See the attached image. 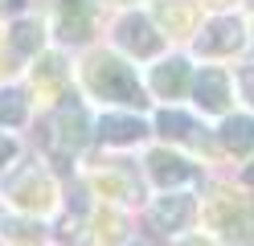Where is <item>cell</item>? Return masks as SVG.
I'll list each match as a JSON object with an SVG mask.
<instances>
[{"instance_id":"cell-1","label":"cell","mask_w":254,"mask_h":246,"mask_svg":"<svg viewBox=\"0 0 254 246\" xmlns=\"http://www.w3.org/2000/svg\"><path fill=\"white\" fill-rule=\"evenodd\" d=\"M82 78H86V86L99 94V98L127 103V107H144V90H139L131 66H123L115 54H94V58H86Z\"/></svg>"},{"instance_id":"cell-2","label":"cell","mask_w":254,"mask_h":246,"mask_svg":"<svg viewBox=\"0 0 254 246\" xmlns=\"http://www.w3.org/2000/svg\"><path fill=\"white\" fill-rule=\"evenodd\" d=\"M209 222H213V230H221L226 238L254 242V201H246V197L217 193L213 201H209Z\"/></svg>"},{"instance_id":"cell-3","label":"cell","mask_w":254,"mask_h":246,"mask_svg":"<svg viewBox=\"0 0 254 246\" xmlns=\"http://www.w3.org/2000/svg\"><path fill=\"white\" fill-rule=\"evenodd\" d=\"M115 37H119V45L123 49H131V54L135 58H152V54H160V33H156L152 25H148V16H123V21H119V33H115Z\"/></svg>"},{"instance_id":"cell-4","label":"cell","mask_w":254,"mask_h":246,"mask_svg":"<svg viewBox=\"0 0 254 246\" xmlns=\"http://www.w3.org/2000/svg\"><path fill=\"white\" fill-rule=\"evenodd\" d=\"M12 201L21 209H29V213H45L54 205V180L45 172H37V168H29L17 185H12Z\"/></svg>"},{"instance_id":"cell-5","label":"cell","mask_w":254,"mask_h":246,"mask_svg":"<svg viewBox=\"0 0 254 246\" xmlns=\"http://www.w3.org/2000/svg\"><path fill=\"white\" fill-rule=\"evenodd\" d=\"M242 45V21L238 16H217V21L205 25V33L197 37L201 54H234Z\"/></svg>"},{"instance_id":"cell-6","label":"cell","mask_w":254,"mask_h":246,"mask_svg":"<svg viewBox=\"0 0 254 246\" xmlns=\"http://www.w3.org/2000/svg\"><path fill=\"white\" fill-rule=\"evenodd\" d=\"M90 136V123H86V111L78 107V103H62L58 111V119H54V140L66 148V152H78V148L86 144Z\"/></svg>"},{"instance_id":"cell-7","label":"cell","mask_w":254,"mask_h":246,"mask_svg":"<svg viewBox=\"0 0 254 246\" xmlns=\"http://www.w3.org/2000/svg\"><path fill=\"white\" fill-rule=\"evenodd\" d=\"M152 16L160 21V29H164V33H172V37H185V33H193L197 8L189 4V0H156Z\"/></svg>"},{"instance_id":"cell-8","label":"cell","mask_w":254,"mask_h":246,"mask_svg":"<svg viewBox=\"0 0 254 246\" xmlns=\"http://www.w3.org/2000/svg\"><path fill=\"white\" fill-rule=\"evenodd\" d=\"M148 172H152V180L156 185H181V180H193L197 176V168L189 160H181V156H172V152H152L148 156Z\"/></svg>"},{"instance_id":"cell-9","label":"cell","mask_w":254,"mask_h":246,"mask_svg":"<svg viewBox=\"0 0 254 246\" xmlns=\"http://www.w3.org/2000/svg\"><path fill=\"white\" fill-rule=\"evenodd\" d=\"M58 25L66 41H86L90 37V0H62Z\"/></svg>"},{"instance_id":"cell-10","label":"cell","mask_w":254,"mask_h":246,"mask_svg":"<svg viewBox=\"0 0 254 246\" xmlns=\"http://www.w3.org/2000/svg\"><path fill=\"white\" fill-rule=\"evenodd\" d=\"M193 197H185V193H168V197H160L156 201V209H152V222L156 226H164V230H181L189 218H193Z\"/></svg>"},{"instance_id":"cell-11","label":"cell","mask_w":254,"mask_h":246,"mask_svg":"<svg viewBox=\"0 0 254 246\" xmlns=\"http://www.w3.org/2000/svg\"><path fill=\"white\" fill-rule=\"evenodd\" d=\"M152 86H156V94H160V98H181L185 86H189V66H185L181 58H172V62H164V66H156Z\"/></svg>"},{"instance_id":"cell-12","label":"cell","mask_w":254,"mask_h":246,"mask_svg":"<svg viewBox=\"0 0 254 246\" xmlns=\"http://www.w3.org/2000/svg\"><path fill=\"white\" fill-rule=\"evenodd\" d=\"M193 90H197V103H201L205 111H226L230 86H226V74H221V70H201Z\"/></svg>"},{"instance_id":"cell-13","label":"cell","mask_w":254,"mask_h":246,"mask_svg":"<svg viewBox=\"0 0 254 246\" xmlns=\"http://www.w3.org/2000/svg\"><path fill=\"white\" fill-rule=\"evenodd\" d=\"M144 131H148L144 123H139V119H127V115H103V119H99V136H103L107 144H135Z\"/></svg>"},{"instance_id":"cell-14","label":"cell","mask_w":254,"mask_h":246,"mask_svg":"<svg viewBox=\"0 0 254 246\" xmlns=\"http://www.w3.org/2000/svg\"><path fill=\"white\" fill-rule=\"evenodd\" d=\"M221 144L230 148V152L246 156L254 148V119H246V115H234V119L221 123Z\"/></svg>"},{"instance_id":"cell-15","label":"cell","mask_w":254,"mask_h":246,"mask_svg":"<svg viewBox=\"0 0 254 246\" xmlns=\"http://www.w3.org/2000/svg\"><path fill=\"white\" fill-rule=\"evenodd\" d=\"M41 37H45V33H41V25H37V21H17V25H12V33H8L12 49H17V54H25V58L41 49Z\"/></svg>"},{"instance_id":"cell-16","label":"cell","mask_w":254,"mask_h":246,"mask_svg":"<svg viewBox=\"0 0 254 246\" xmlns=\"http://www.w3.org/2000/svg\"><path fill=\"white\" fill-rule=\"evenodd\" d=\"M99 189L107 197H123V201H135L139 189H135V176H127L119 168H111V172H99Z\"/></svg>"},{"instance_id":"cell-17","label":"cell","mask_w":254,"mask_h":246,"mask_svg":"<svg viewBox=\"0 0 254 246\" xmlns=\"http://www.w3.org/2000/svg\"><path fill=\"white\" fill-rule=\"evenodd\" d=\"M25 115H29V107H25L21 90H0V123L17 127V123H25Z\"/></svg>"},{"instance_id":"cell-18","label":"cell","mask_w":254,"mask_h":246,"mask_svg":"<svg viewBox=\"0 0 254 246\" xmlns=\"http://www.w3.org/2000/svg\"><path fill=\"white\" fill-rule=\"evenodd\" d=\"M156 127H160L168 140H189V136L197 131V127H193V119H189V115H181V111H160Z\"/></svg>"},{"instance_id":"cell-19","label":"cell","mask_w":254,"mask_h":246,"mask_svg":"<svg viewBox=\"0 0 254 246\" xmlns=\"http://www.w3.org/2000/svg\"><path fill=\"white\" fill-rule=\"evenodd\" d=\"M4 238H12L17 246H37L41 242V226L25 222V218H12V222H4Z\"/></svg>"},{"instance_id":"cell-20","label":"cell","mask_w":254,"mask_h":246,"mask_svg":"<svg viewBox=\"0 0 254 246\" xmlns=\"http://www.w3.org/2000/svg\"><path fill=\"white\" fill-rule=\"evenodd\" d=\"M123 230H127L123 213H115V209H103V213H99V238H103V242H119Z\"/></svg>"},{"instance_id":"cell-21","label":"cell","mask_w":254,"mask_h":246,"mask_svg":"<svg viewBox=\"0 0 254 246\" xmlns=\"http://www.w3.org/2000/svg\"><path fill=\"white\" fill-rule=\"evenodd\" d=\"M62 78V58H41V66H33V82L37 86H54Z\"/></svg>"},{"instance_id":"cell-22","label":"cell","mask_w":254,"mask_h":246,"mask_svg":"<svg viewBox=\"0 0 254 246\" xmlns=\"http://www.w3.org/2000/svg\"><path fill=\"white\" fill-rule=\"evenodd\" d=\"M242 94L254 103V66H246V70H242Z\"/></svg>"},{"instance_id":"cell-23","label":"cell","mask_w":254,"mask_h":246,"mask_svg":"<svg viewBox=\"0 0 254 246\" xmlns=\"http://www.w3.org/2000/svg\"><path fill=\"white\" fill-rule=\"evenodd\" d=\"M12 152H17V148H12V140H4V136H0V164H4V160H12Z\"/></svg>"},{"instance_id":"cell-24","label":"cell","mask_w":254,"mask_h":246,"mask_svg":"<svg viewBox=\"0 0 254 246\" xmlns=\"http://www.w3.org/2000/svg\"><path fill=\"white\" fill-rule=\"evenodd\" d=\"M181 246H209V242H201V238H189V242H181Z\"/></svg>"},{"instance_id":"cell-25","label":"cell","mask_w":254,"mask_h":246,"mask_svg":"<svg viewBox=\"0 0 254 246\" xmlns=\"http://www.w3.org/2000/svg\"><path fill=\"white\" fill-rule=\"evenodd\" d=\"M205 4H226V0H205Z\"/></svg>"},{"instance_id":"cell-26","label":"cell","mask_w":254,"mask_h":246,"mask_svg":"<svg viewBox=\"0 0 254 246\" xmlns=\"http://www.w3.org/2000/svg\"><path fill=\"white\" fill-rule=\"evenodd\" d=\"M0 8H4V0H0Z\"/></svg>"}]
</instances>
